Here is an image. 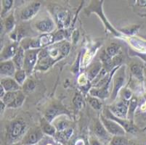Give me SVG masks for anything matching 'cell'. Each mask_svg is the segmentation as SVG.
Wrapping results in <instances>:
<instances>
[{
	"label": "cell",
	"instance_id": "1",
	"mask_svg": "<svg viewBox=\"0 0 146 145\" xmlns=\"http://www.w3.org/2000/svg\"><path fill=\"white\" fill-rule=\"evenodd\" d=\"M70 52V44L66 41L53 44L42 49L39 52L36 70L46 71L57 62L64 58Z\"/></svg>",
	"mask_w": 146,
	"mask_h": 145
},
{
	"label": "cell",
	"instance_id": "2",
	"mask_svg": "<svg viewBox=\"0 0 146 145\" xmlns=\"http://www.w3.org/2000/svg\"><path fill=\"white\" fill-rule=\"evenodd\" d=\"M28 130L27 124L21 118L15 119L10 122L7 127V144L11 145L18 142H21Z\"/></svg>",
	"mask_w": 146,
	"mask_h": 145
},
{
	"label": "cell",
	"instance_id": "3",
	"mask_svg": "<svg viewBox=\"0 0 146 145\" xmlns=\"http://www.w3.org/2000/svg\"><path fill=\"white\" fill-rule=\"evenodd\" d=\"M92 3L89 5L87 7H86L84 10V13L87 15V16L90 15L91 13H95L99 16V18L101 19L102 22L104 24L105 27L107 29V30L112 33L114 36H121V34H120V32H118L116 29L114 28L111 24L108 22L107 18L105 16L103 10V1H92Z\"/></svg>",
	"mask_w": 146,
	"mask_h": 145
},
{
	"label": "cell",
	"instance_id": "4",
	"mask_svg": "<svg viewBox=\"0 0 146 145\" xmlns=\"http://www.w3.org/2000/svg\"><path fill=\"white\" fill-rule=\"evenodd\" d=\"M127 83V75H126V66L121 65L113 77V89L111 93V99L115 101L118 97L121 90L125 87Z\"/></svg>",
	"mask_w": 146,
	"mask_h": 145
},
{
	"label": "cell",
	"instance_id": "5",
	"mask_svg": "<svg viewBox=\"0 0 146 145\" xmlns=\"http://www.w3.org/2000/svg\"><path fill=\"white\" fill-rule=\"evenodd\" d=\"M42 49L25 50V60L23 65V70L26 71L28 75H30L36 69L39 52Z\"/></svg>",
	"mask_w": 146,
	"mask_h": 145
},
{
	"label": "cell",
	"instance_id": "6",
	"mask_svg": "<svg viewBox=\"0 0 146 145\" xmlns=\"http://www.w3.org/2000/svg\"><path fill=\"white\" fill-rule=\"evenodd\" d=\"M103 115L106 117V118L111 119L112 121H116V123H119L121 126L124 130H125L126 133H129V134H136L137 133L139 132V128L137 126H135L134 122L129 121V120L126 119H121V118L116 117L110 111V110L106 107V108L103 110Z\"/></svg>",
	"mask_w": 146,
	"mask_h": 145
},
{
	"label": "cell",
	"instance_id": "7",
	"mask_svg": "<svg viewBox=\"0 0 146 145\" xmlns=\"http://www.w3.org/2000/svg\"><path fill=\"white\" fill-rule=\"evenodd\" d=\"M45 135L40 127H33L28 130L24 137L21 141L23 144L36 145L43 139Z\"/></svg>",
	"mask_w": 146,
	"mask_h": 145
},
{
	"label": "cell",
	"instance_id": "8",
	"mask_svg": "<svg viewBox=\"0 0 146 145\" xmlns=\"http://www.w3.org/2000/svg\"><path fill=\"white\" fill-rule=\"evenodd\" d=\"M100 120L101 121L102 123L106 128L108 132L109 133L111 136H125V130L116 121L106 118L103 114L100 115Z\"/></svg>",
	"mask_w": 146,
	"mask_h": 145
},
{
	"label": "cell",
	"instance_id": "9",
	"mask_svg": "<svg viewBox=\"0 0 146 145\" xmlns=\"http://www.w3.org/2000/svg\"><path fill=\"white\" fill-rule=\"evenodd\" d=\"M129 105V101L121 99L119 102L107 106V107L116 117L121 119L127 120Z\"/></svg>",
	"mask_w": 146,
	"mask_h": 145
},
{
	"label": "cell",
	"instance_id": "10",
	"mask_svg": "<svg viewBox=\"0 0 146 145\" xmlns=\"http://www.w3.org/2000/svg\"><path fill=\"white\" fill-rule=\"evenodd\" d=\"M70 115L69 112L64 107H61V106L54 105L50 106V107L46 110L44 113V118L48 121L50 123H52L57 118L62 115Z\"/></svg>",
	"mask_w": 146,
	"mask_h": 145
},
{
	"label": "cell",
	"instance_id": "11",
	"mask_svg": "<svg viewBox=\"0 0 146 145\" xmlns=\"http://www.w3.org/2000/svg\"><path fill=\"white\" fill-rule=\"evenodd\" d=\"M41 3L39 2H34L30 4L21 11L20 19L23 21H28L32 19L39 11Z\"/></svg>",
	"mask_w": 146,
	"mask_h": 145
},
{
	"label": "cell",
	"instance_id": "12",
	"mask_svg": "<svg viewBox=\"0 0 146 145\" xmlns=\"http://www.w3.org/2000/svg\"><path fill=\"white\" fill-rule=\"evenodd\" d=\"M93 132L95 136L100 141V142L103 143H108V142H111L113 136H111V134L108 132L106 128L102 123L100 120H98L94 126Z\"/></svg>",
	"mask_w": 146,
	"mask_h": 145
},
{
	"label": "cell",
	"instance_id": "13",
	"mask_svg": "<svg viewBox=\"0 0 146 145\" xmlns=\"http://www.w3.org/2000/svg\"><path fill=\"white\" fill-rule=\"evenodd\" d=\"M35 28L42 34H52L55 28V23L51 18H45L37 21L35 23Z\"/></svg>",
	"mask_w": 146,
	"mask_h": 145
},
{
	"label": "cell",
	"instance_id": "14",
	"mask_svg": "<svg viewBox=\"0 0 146 145\" xmlns=\"http://www.w3.org/2000/svg\"><path fill=\"white\" fill-rule=\"evenodd\" d=\"M19 46L18 42H13L5 46L2 51H1V62L13 60L16 54Z\"/></svg>",
	"mask_w": 146,
	"mask_h": 145
},
{
	"label": "cell",
	"instance_id": "15",
	"mask_svg": "<svg viewBox=\"0 0 146 145\" xmlns=\"http://www.w3.org/2000/svg\"><path fill=\"white\" fill-rule=\"evenodd\" d=\"M16 68L13 60H7L1 62L0 64V73L2 78L11 77L14 78V75L16 73Z\"/></svg>",
	"mask_w": 146,
	"mask_h": 145
},
{
	"label": "cell",
	"instance_id": "16",
	"mask_svg": "<svg viewBox=\"0 0 146 145\" xmlns=\"http://www.w3.org/2000/svg\"><path fill=\"white\" fill-rule=\"evenodd\" d=\"M0 83H1V86L5 89L6 92L22 91V87L17 83L14 78H11V77L2 78Z\"/></svg>",
	"mask_w": 146,
	"mask_h": 145
},
{
	"label": "cell",
	"instance_id": "17",
	"mask_svg": "<svg viewBox=\"0 0 146 145\" xmlns=\"http://www.w3.org/2000/svg\"><path fill=\"white\" fill-rule=\"evenodd\" d=\"M71 15L68 10H61L57 13L56 21L58 27L60 28H66L69 26L71 22Z\"/></svg>",
	"mask_w": 146,
	"mask_h": 145
},
{
	"label": "cell",
	"instance_id": "18",
	"mask_svg": "<svg viewBox=\"0 0 146 145\" xmlns=\"http://www.w3.org/2000/svg\"><path fill=\"white\" fill-rule=\"evenodd\" d=\"M130 72H131V75L134 79H136L140 82H143L145 80V74H144V68L140 66V64L137 63H132L130 65Z\"/></svg>",
	"mask_w": 146,
	"mask_h": 145
},
{
	"label": "cell",
	"instance_id": "19",
	"mask_svg": "<svg viewBox=\"0 0 146 145\" xmlns=\"http://www.w3.org/2000/svg\"><path fill=\"white\" fill-rule=\"evenodd\" d=\"M40 128L45 136L54 138L57 134V130L55 126L49 122L44 117L40 120Z\"/></svg>",
	"mask_w": 146,
	"mask_h": 145
},
{
	"label": "cell",
	"instance_id": "20",
	"mask_svg": "<svg viewBox=\"0 0 146 145\" xmlns=\"http://www.w3.org/2000/svg\"><path fill=\"white\" fill-rule=\"evenodd\" d=\"M103 66L101 62H96L93 65H92L90 67H89L88 70L87 72V80L90 83H92L96 78L100 71L103 70Z\"/></svg>",
	"mask_w": 146,
	"mask_h": 145
},
{
	"label": "cell",
	"instance_id": "21",
	"mask_svg": "<svg viewBox=\"0 0 146 145\" xmlns=\"http://www.w3.org/2000/svg\"><path fill=\"white\" fill-rule=\"evenodd\" d=\"M129 42L135 49H137V52L144 53L146 54V42L142 38L138 37L131 36L129 37Z\"/></svg>",
	"mask_w": 146,
	"mask_h": 145
},
{
	"label": "cell",
	"instance_id": "22",
	"mask_svg": "<svg viewBox=\"0 0 146 145\" xmlns=\"http://www.w3.org/2000/svg\"><path fill=\"white\" fill-rule=\"evenodd\" d=\"M73 132H74V128L71 127L68 128V129L65 130L63 131H61V132H57V134H55V140L56 142H60L63 144V143H67L70 139H71V136H72Z\"/></svg>",
	"mask_w": 146,
	"mask_h": 145
},
{
	"label": "cell",
	"instance_id": "23",
	"mask_svg": "<svg viewBox=\"0 0 146 145\" xmlns=\"http://www.w3.org/2000/svg\"><path fill=\"white\" fill-rule=\"evenodd\" d=\"M25 60V50L21 47V46L18 48V52L15 55L13 58V62H14L15 68L17 70H22L23 68V65H24Z\"/></svg>",
	"mask_w": 146,
	"mask_h": 145
},
{
	"label": "cell",
	"instance_id": "24",
	"mask_svg": "<svg viewBox=\"0 0 146 145\" xmlns=\"http://www.w3.org/2000/svg\"><path fill=\"white\" fill-rule=\"evenodd\" d=\"M138 106V100L137 98L133 96L132 99L129 101V110H128V115H127V120L129 121L134 122V117L135 115V111Z\"/></svg>",
	"mask_w": 146,
	"mask_h": 145
},
{
	"label": "cell",
	"instance_id": "25",
	"mask_svg": "<svg viewBox=\"0 0 146 145\" xmlns=\"http://www.w3.org/2000/svg\"><path fill=\"white\" fill-rule=\"evenodd\" d=\"M54 123L55 128L57 130V132H61L65 130L68 129V128H70V121L68 119H55L54 121L52 122Z\"/></svg>",
	"mask_w": 146,
	"mask_h": 145
},
{
	"label": "cell",
	"instance_id": "26",
	"mask_svg": "<svg viewBox=\"0 0 146 145\" xmlns=\"http://www.w3.org/2000/svg\"><path fill=\"white\" fill-rule=\"evenodd\" d=\"M86 100L94 110H100L103 107L102 99H99V98L95 97H92V96H90V94H88L86 97Z\"/></svg>",
	"mask_w": 146,
	"mask_h": 145
},
{
	"label": "cell",
	"instance_id": "27",
	"mask_svg": "<svg viewBox=\"0 0 146 145\" xmlns=\"http://www.w3.org/2000/svg\"><path fill=\"white\" fill-rule=\"evenodd\" d=\"M73 104H74L75 113H78L79 110L84 107L85 102L84 100L83 97L80 93H76L74 99H73Z\"/></svg>",
	"mask_w": 146,
	"mask_h": 145
},
{
	"label": "cell",
	"instance_id": "28",
	"mask_svg": "<svg viewBox=\"0 0 146 145\" xmlns=\"http://www.w3.org/2000/svg\"><path fill=\"white\" fill-rule=\"evenodd\" d=\"M3 21L4 26H5V30L7 33H11L13 32L15 26V17L13 13H11L9 16L6 17L5 21Z\"/></svg>",
	"mask_w": 146,
	"mask_h": 145
},
{
	"label": "cell",
	"instance_id": "29",
	"mask_svg": "<svg viewBox=\"0 0 146 145\" xmlns=\"http://www.w3.org/2000/svg\"><path fill=\"white\" fill-rule=\"evenodd\" d=\"M106 52L110 58H113L121 54V46L116 43H111L106 47Z\"/></svg>",
	"mask_w": 146,
	"mask_h": 145
},
{
	"label": "cell",
	"instance_id": "30",
	"mask_svg": "<svg viewBox=\"0 0 146 145\" xmlns=\"http://www.w3.org/2000/svg\"><path fill=\"white\" fill-rule=\"evenodd\" d=\"M140 28V26H139V25H132V26H127V27H124L123 28L119 29V30L121 34H124V35L131 37L136 35Z\"/></svg>",
	"mask_w": 146,
	"mask_h": 145
},
{
	"label": "cell",
	"instance_id": "31",
	"mask_svg": "<svg viewBox=\"0 0 146 145\" xmlns=\"http://www.w3.org/2000/svg\"><path fill=\"white\" fill-rule=\"evenodd\" d=\"M25 99H26V95L22 91H21L18 97L7 107H8V108H18V107H21L23 104L24 103Z\"/></svg>",
	"mask_w": 146,
	"mask_h": 145
},
{
	"label": "cell",
	"instance_id": "32",
	"mask_svg": "<svg viewBox=\"0 0 146 145\" xmlns=\"http://www.w3.org/2000/svg\"><path fill=\"white\" fill-rule=\"evenodd\" d=\"M13 3H14V1H13V0H3V1H2V10L1 12V18H5V17H7V14L13 7Z\"/></svg>",
	"mask_w": 146,
	"mask_h": 145
},
{
	"label": "cell",
	"instance_id": "33",
	"mask_svg": "<svg viewBox=\"0 0 146 145\" xmlns=\"http://www.w3.org/2000/svg\"><path fill=\"white\" fill-rule=\"evenodd\" d=\"M27 73L23 69L22 70H17L16 73L14 75V79L17 81V83L22 87L23 85L24 84L26 81L27 80Z\"/></svg>",
	"mask_w": 146,
	"mask_h": 145
},
{
	"label": "cell",
	"instance_id": "34",
	"mask_svg": "<svg viewBox=\"0 0 146 145\" xmlns=\"http://www.w3.org/2000/svg\"><path fill=\"white\" fill-rule=\"evenodd\" d=\"M36 86V84L34 81L31 79H27L24 84L23 85L22 91L24 94H30L35 90Z\"/></svg>",
	"mask_w": 146,
	"mask_h": 145
},
{
	"label": "cell",
	"instance_id": "35",
	"mask_svg": "<svg viewBox=\"0 0 146 145\" xmlns=\"http://www.w3.org/2000/svg\"><path fill=\"white\" fill-rule=\"evenodd\" d=\"M135 4L133 5V9H135V12L136 13H139L142 10V12L138 15L143 17L145 13V10H146V0H136L134 1Z\"/></svg>",
	"mask_w": 146,
	"mask_h": 145
},
{
	"label": "cell",
	"instance_id": "36",
	"mask_svg": "<svg viewBox=\"0 0 146 145\" xmlns=\"http://www.w3.org/2000/svg\"><path fill=\"white\" fill-rule=\"evenodd\" d=\"M20 91H11V92H6L5 95L4 96V97L2 99H1V100L4 102L7 105V107L10 105L13 101L15 100V99L18 97V95L19 94Z\"/></svg>",
	"mask_w": 146,
	"mask_h": 145
},
{
	"label": "cell",
	"instance_id": "37",
	"mask_svg": "<svg viewBox=\"0 0 146 145\" xmlns=\"http://www.w3.org/2000/svg\"><path fill=\"white\" fill-rule=\"evenodd\" d=\"M129 140L127 137H125V136H116L112 137V139L110 142V145H129Z\"/></svg>",
	"mask_w": 146,
	"mask_h": 145
},
{
	"label": "cell",
	"instance_id": "38",
	"mask_svg": "<svg viewBox=\"0 0 146 145\" xmlns=\"http://www.w3.org/2000/svg\"><path fill=\"white\" fill-rule=\"evenodd\" d=\"M119 94L121 96V99L126 101H130V99H132V97H133V95H132V91L127 86L123 88L121 90Z\"/></svg>",
	"mask_w": 146,
	"mask_h": 145
},
{
	"label": "cell",
	"instance_id": "39",
	"mask_svg": "<svg viewBox=\"0 0 146 145\" xmlns=\"http://www.w3.org/2000/svg\"><path fill=\"white\" fill-rule=\"evenodd\" d=\"M129 54L130 56H132V57H137V58H139L140 59H141L144 62L145 67L146 68V54L137 52L135 51L132 49H130L129 50Z\"/></svg>",
	"mask_w": 146,
	"mask_h": 145
},
{
	"label": "cell",
	"instance_id": "40",
	"mask_svg": "<svg viewBox=\"0 0 146 145\" xmlns=\"http://www.w3.org/2000/svg\"><path fill=\"white\" fill-rule=\"evenodd\" d=\"M74 145H85V142L84 141L83 139L82 138H79L76 140V142H74Z\"/></svg>",
	"mask_w": 146,
	"mask_h": 145
},
{
	"label": "cell",
	"instance_id": "41",
	"mask_svg": "<svg viewBox=\"0 0 146 145\" xmlns=\"http://www.w3.org/2000/svg\"><path fill=\"white\" fill-rule=\"evenodd\" d=\"M6 107H7L6 105H5V104L4 103L2 100L0 101V113H1V115H2V114H3L4 111H5V110Z\"/></svg>",
	"mask_w": 146,
	"mask_h": 145
},
{
	"label": "cell",
	"instance_id": "42",
	"mask_svg": "<svg viewBox=\"0 0 146 145\" xmlns=\"http://www.w3.org/2000/svg\"><path fill=\"white\" fill-rule=\"evenodd\" d=\"M5 94H6V91H5V89H4L3 87L0 85V98L2 99V98L4 97V96L5 95Z\"/></svg>",
	"mask_w": 146,
	"mask_h": 145
},
{
	"label": "cell",
	"instance_id": "43",
	"mask_svg": "<svg viewBox=\"0 0 146 145\" xmlns=\"http://www.w3.org/2000/svg\"><path fill=\"white\" fill-rule=\"evenodd\" d=\"M129 145H145V144H137V143H135V142H131V141H129Z\"/></svg>",
	"mask_w": 146,
	"mask_h": 145
},
{
	"label": "cell",
	"instance_id": "44",
	"mask_svg": "<svg viewBox=\"0 0 146 145\" xmlns=\"http://www.w3.org/2000/svg\"><path fill=\"white\" fill-rule=\"evenodd\" d=\"M11 145H23V144L21 142H18V143H15V144H13Z\"/></svg>",
	"mask_w": 146,
	"mask_h": 145
},
{
	"label": "cell",
	"instance_id": "45",
	"mask_svg": "<svg viewBox=\"0 0 146 145\" xmlns=\"http://www.w3.org/2000/svg\"><path fill=\"white\" fill-rule=\"evenodd\" d=\"M144 74H145V78L146 79V68L145 67L144 68Z\"/></svg>",
	"mask_w": 146,
	"mask_h": 145
},
{
	"label": "cell",
	"instance_id": "46",
	"mask_svg": "<svg viewBox=\"0 0 146 145\" xmlns=\"http://www.w3.org/2000/svg\"><path fill=\"white\" fill-rule=\"evenodd\" d=\"M55 145H63V144H62L61 143H60V142H56V141H55Z\"/></svg>",
	"mask_w": 146,
	"mask_h": 145
},
{
	"label": "cell",
	"instance_id": "47",
	"mask_svg": "<svg viewBox=\"0 0 146 145\" xmlns=\"http://www.w3.org/2000/svg\"><path fill=\"white\" fill-rule=\"evenodd\" d=\"M23 145H29V144H23Z\"/></svg>",
	"mask_w": 146,
	"mask_h": 145
},
{
	"label": "cell",
	"instance_id": "48",
	"mask_svg": "<svg viewBox=\"0 0 146 145\" xmlns=\"http://www.w3.org/2000/svg\"><path fill=\"white\" fill-rule=\"evenodd\" d=\"M36 145H38V144H36Z\"/></svg>",
	"mask_w": 146,
	"mask_h": 145
}]
</instances>
